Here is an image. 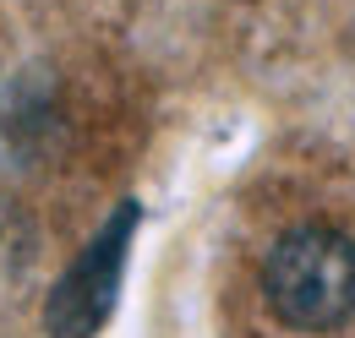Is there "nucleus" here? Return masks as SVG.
Segmentation results:
<instances>
[{
	"instance_id": "obj_1",
	"label": "nucleus",
	"mask_w": 355,
	"mask_h": 338,
	"mask_svg": "<svg viewBox=\"0 0 355 338\" xmlns=\"http://www.w3.org/2000/svg\"><path fill=\"white\" fill-rule=\"evenodd\" d=\"M263 295L279 322L328 333L355 317V240L328 224H301L273 240L263 262Z\"/></svg>"
},
{
	"instance_id": "obj_2",
	"label": "nucleus",
	"mask_w": 355,
	"mask_h": 338,
	"mask_svg": "<svg viewBox=\"0 0 355 338\" xmlns=\"http://www.w3.org/2000/svg\"><path fill=\"white\" fill-rule=\"evenodd\" d=\"M132 235H137V202H126V208L93 235L88 251L66 267V278L49 290V311H44L49 338H93L110 322V305H115L121 273H126Z\"/></svg>"
}]
</instances>
